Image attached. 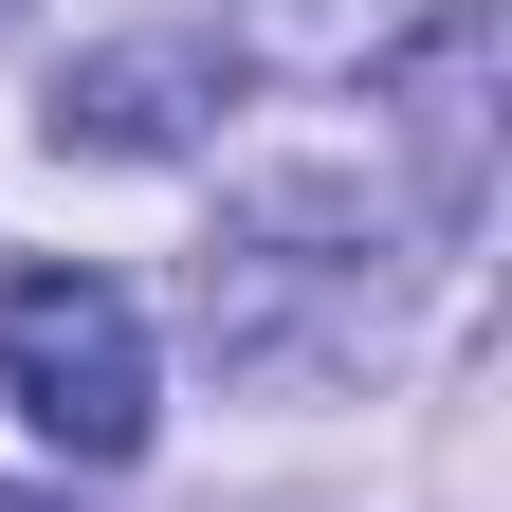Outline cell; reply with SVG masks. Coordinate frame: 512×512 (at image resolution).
Instances as JSON below:
<instances>
[{"label":"cell","mask_w":512,"mask_h":512,"mask_svg":"<svg viewBox=\"0 0 512 512\" xmlns=\"http://www.w3.org/2000/svg\"><path fill=\"white\" fill-rule=\"evenodd\" d=\"M0 403H19L55 458H147L165 384H147V311H128L110 275H74V256H37L19 293H0Z\"/></svg>","instance_id":"obj_1"},{"label":"cell","mask_w":512,"mask_h":512,"mask_svg":"<svg viewBox=\"0 0 512 512\" xmlns=\"http://www.w3.org/2000/svg\"><path fill=\"white\" fill-rule=\"evenodd\" d=\"M165 92H202V55H92L74 92H55V147H165Z\"/></svg>","instance_id":"obj_2"},{"label":"cell","mask_w":512,"mask_h":512,"mask_svg":"<svg viewBox=\"0 0 512 512\" xmlns=\"http://www.w3.org/2000/svg\"><path fill=\"white\" fill-rule=\"evenodd\" d=\"M0 512H55V494H0Z\"/></svg>","instance_id":"obj_3"},{"label":"cell","mask_w":512,"mask_h":512,"mask_svg":"<svg viewBox=\"0 0 512 512\" xmlns=\"http://www.w3.org/2000/svg\"><path fill=\"white\" fill-rule=\"evenodd\" d=\"M0 19H19V0H0Z\"/></svg>","instance_id":"obj_4"}]
</instances>
